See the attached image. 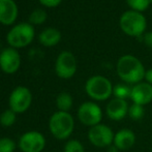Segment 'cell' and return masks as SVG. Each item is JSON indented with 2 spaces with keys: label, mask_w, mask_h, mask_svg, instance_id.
Returning a JSON list of instances; mask_svg holds the SVG:
<instances>
[{
  "label": "cell",
  "mask_w": 152,
  "mask_h": 152,
  "mask_svg": "<svg viewBox=\"0 0 152 152\" xmlns=\"http://www.w3.org/2000/svg\"><path fill=\"white\" fill-rule=\"evenodd\" d=\"M150 2H152V0H150Z\"/></svg>",
  "instance_id": "cell-29"
},
{
  "label": "cell",
  "mask_w": 152,
  "mask_h": 152,
  "mask_svg": "<svg viewBox=\"0 0 152 152\" xmlns=\"http://www.w3.org/2000/svg\"><path fill=\"white\" fill-rule=\"evenodd\" d=\"M32 102V94L26 87L19 86L14 89L10 96V107L15 113H23L29 109Z\"/></svg>",
  "instance_id": "cell-8"
},
{
  "label": "cell",
  "mask_w": 152,
  "mask_h": 152,
  "mask_svg": "<svg viewBox=\"0 0 152 152\" xmlns=\"http://www.w3.org/2000/svg\"><path fill=\"white\" fill-rule=\"evenodd\" d=\"M132 88V87L126 85V83L125 84H117L113 87V95L115 96V98L126 100V98H130Z\"/></svg>",
  "instance_id": "cell-18"
},
{
  "label": "cell",
  "mask_w": 152,
  "mask_h": 152,
  "mask_svg": "<svg viewBox=\"0 0 152 152\" xmlns=\"http://www.w3.org/2000/svg\"><path fill=\"white\" fill-rule=\"evenodd\" d=\"M15 149H16V144L12 139H0V152H14Z\"/></svg>",
  "instance_id": "cell-24"
},
{
  "label": "cell",
  "mask_w": 152,
  "mask_h": 152,
  "mask_svg": "<svg viewBox=\"0 0 152 152\" xmlns=\"http://www.w3.org/2000/svg\"><path fill=\"white\" fill-rule=\"evenodd\" d=\"M136 143V134L132 130L123 128L117 132L114 136L113 144L120 151H125L130 149Z\"/></svg>",
  "instance_id": "cell-14"
},
{
  "label": "cell",
  "mask_w": 152,
  "mask_h": 152,
  "mask_svg": "<svg viewBox=\"0 0 152 152\" xmlns=\"http://www.w3.org/2000/svg\"><path fill=\"white\" fill-rule=\"evenodd\" d=\"M145 79H146L148 84L152 85V68L151 69H148L146 72H145Z\"/></svg>",
  "instance_id": "cell-27"
},
{
  "label": "cell",
  "mask_w": 152,
  "mask_h": 152,
  "mask_svg": "<svg viewBox=\"0 0 152 152\" xmlns=\"http://www.w3.org/2000/svg\"><path fill=\"white\" fill-rule=\"evenodd\" d=\"M40 3L44 4L46 6H49V7H54V6H57L59 3L61 2V0H39Z\"/></svg>",
  "instance_id": "cell-26"
},
{
  "label": "cell",
  "mask_w": 152,
  "mask_h": 152,
  "mask_svg": "<svg viewBox=\"0 0 152 152\" xmlns=\"http://www.w3.org/2000/svg\"><path fill=\"white\" fill-rule=\"evenodd\" d=\"M18 15V7L14 0H0V23L10 25L15 22Z\"/></svg>",
  "instance_id": "cell-15"
},
{
  "label": "cell",
  "mask_w": 152,
  "mask_h": 152,
  "mask_svg": "<svg viewBox=\"0 0 152 152\" xmlns=\"http://www.w3.org/2000/svg\"><path fill=\"white\" fill-rule=\"evenodd\" d=\"M61 38V34L59 30L55 28H47L39 34V42L46 47H52L58 44Z\"/></svg>",
  "instance_id": "cell-16"
},
{
  "label": "cell",
  "mask_w": 152,
  "mask_h": 152,
  "mask_svg": "<svg viewBox=\"0 0 152 152\" xmlns=\"http://www.w3.org/2000/svg\"><path fill=\"white\" fill-rule=\"evenodd\" d=\"M55 70L59 78L70 79L77 70V61L70 52L64 51L59 54L55 64Z\"/></svg>",
  "instance_id": "cell-9"
},
{
  "label": "cell",
  "mask_w": 152,
  "mask_h": 152,
  "mask_svg": "<svg viewBox=\"0 0 152 152\" xmlns=\"http://www.w3.org/2000/svg\"><path fill=\"white\" fill-rule=\"evenodd\" d=\"M127 115L130 117L132 120H134V121L141 120L145 115L144 107L140 106V104H132V106H129V108H128Z\"/></svg>",
  "instance_id": "cell-19"
},
{
  "label": "cell",
  "mask_w": 152,
  "mask_h": 152,
  "mask_svg": "<svg viewBox=\"0 0 152 152\" xmlns=\"http://www.w3.org/2000/svg\"><path fill=\"white\" fill-rule=\"evenodd\" d=\"M49 127L52 134L58 140H65L74 132L75 121L68 112L54 113L49 121Z\"/></svg>",
  "instance_id": "cell-2"
},
{
  "label": "cell",
  "mask_w": 152,
  "mask_h": 152,
  "mask_svg": "<svg viewBox=\"0 0 152 152\" xmlns=\"http://www.w3.org/2000/svg\"><path fill=\"white\" fill-rule=\"evenodd\" d=\"M78 118L86 126H95L102 119V111L97 104L93 102H83L78 110Z\"/></svg>",
  "instance_id": "cell-7"
},
{
  "label": "cell",
  "mask_w": 152,
  "mask_h": 152,
  "mask_svg": "<svg viewBox=\"0 0 152 152\" xmlns=\"http://www.w3.org/2000/svg\"><path fill=\"white\" fill-rule=\"evenodd\" d=\"M120 27L127 35L140 37L146 29V19L140 12L128 10L121 16Z\"/></svg>",
  "instance_id": "cell-4"
},
{
  "label": "cell",
  "mask_w": 152,
  "mask_h": 152,
  "mask_svg": "<svg viewBox=\"0 0 152 152\" xmlns=\"http://www.w3.org/2000/svg\"><path fill=\"white\" fill-rule=\"evenodd\" d=\"M47 19V14L44 10H35L29 17V22L32 24H42Z\"/></svg>",
  "instance_id": "cell-23"
},
{
  "label": "cell",
  "mask_w": 152,
  "mask_h": 152,
  "mask_svg": "<svg viewBox=\"0 0 152 152\" xmlns=\"http://www.w3.org/2000/svg\"><path fill=\"white\" fill-rule=\"evenodd\" d=\"M119 151L120 150H119L114 144H112L111 146H109L108 148H107V152H119Z\"/></svg>",
  "instance_id": "cell-28"
},
{
  "label": "cell",
  "mask_w": 152,
  "mask_h": 152,
  "mask_svg": "<svg viewBox=\"0 0 152 152\" xmlns=\"http://www.w3.org/2000/svg\"><path fill=\"white\" fill-rule=\"evenodd\" d=\"M45 145V137L38 132H25L19 141V147L23 152H42Z\"/></svg>",
  "instance_id": "cell-10"
},
{
  "label": "cell",
  "mask_w": 152,
  "mask_h": 152,
  "mask_svg": "<svg viewBox=\"0 0 152 152\" xmlns=\"http://www.w3.org/2000/svg\"><path fill=\"white\" fill-rule=\"evenodd\" d=\"M127 102L120 98H113L108 102L106 107V114L111 120L120 121L128 114Z\"/></svg>",
  "instance_id": "cell-13"
},
{
  "label": "cell",
  "mask_w": 152,
  "mask_h": 152,
  "mask_svg": "<svg viewBox=\"0 0 152 152\" xmlns=\"http://www.w3.org/2000/svg\"><path fill=\"white\" fill-rule=\"evenodd\" d=\"M56 106L61 112H68L72 107V97L67 92H61L56 98Z\"/></svg>",
  "instance_id": "cell-17"
},
{
  "label": "cell",
  "mask_w": 152,
  "mask_h": 152,
  "mask_svg": "<svg viewBox=\"0 0 152 152\" xmlns=\"http://www.w3.org/2000/svg\"><path fill=\"white\" fill-rule=\"evenodd\" d=\"M63 152H85V149L80 141L70 140L65 144Z\"/></svg>",
  "instance_id": "cell-22"
},
{
  "label": "cell",
  "mask_w": 152,
  "mask_h": 152,
  "mask_svg": "<svg viewBox=\"0 0 152 152\" xmlns=\"http://www.w3.org/2000/svg\"><path fill=\"white\" fill-rule=\"evenodd\" d=\"M15 122H16V113L12 109L5 110L0 115V124L4 127H10Z\"/></svg>",
  "instance_id": "cell-20"
},
{
  "label": "cell",
  "mask_w": 152,
  "mask_h": 152,
  "mask_svg": "<svg viewBox=\"0 0 152 152\" xmlns=\"http://www.w3.org/2000/svg\"><path fill=\"white\" fill-rule=\"evenodd\" d=\"M116 70L119 78L126 84H138L145 78V70L142 62L132 55H124L117 61Z\"/></svg>",
  "instance_id": "cell-1"
},
{
  "label": "cell",
  "mask_w": 152,
  "mask_h": 152,
  "mask_svg": "<svg viewBox=\"0 0 152 152\" xmlns=\"http://www.w3.org/2000/svg\"><path fill=\"white\" fill-rule=\"evenodd\" d=\"M85 90L89 97L94 100H107L113 94V85L110 80L102 76L89 78L85 85Z\"/></svg>",
  "instance_id": "cell-3"
},
{
  "label": "cell",
  "mask_w": 152,
  "mask_h": 152,
  "mask_svg": "<svg viewBox=\"0 0 152 152\" xmlns=\"http://www.w3.org/2000/svg\"><path fill=\"white\" fill-rule=\"evenodd\" d=\"M21 63L20 55L15 49L6 48L0 53V67L6 74H14Z\"/></svg>",
  "instance_id": "cell-11"
},
{
  "label": "cell",
  "mask_w": 152,
  "mask_h": 152,
  "mask_svg": "<svg viewBox=\"0 0 152 152\" xmlns=\"http://www.w3.org/2000/svg\"><path fill=\"white\" fill-rule=\"evenodd\" d=\"M115 134L106 124H97L90 127L88 132V140L93 146L98 148H108L113 144Z\"/></svg>",
  "instance_id": "cell-6"
},
{
  "label": "cell",
  "mask_w": 152,
  "mask_h": 152,
  "mask_svg": "<svg viewBox=\"0 0 152 152\" xmlns=\"http://www.w3.org/2000/svg\"><path fill=\"white\" fill-rule=\"evenodd\" d=\"M34 37V28L29 23H20L12 27L7 33L6 39L12 47L21 48L29 45Z\"/></svg>",
  "instance_id": "cell-5"
},
{
  "label": "cell",
  "mask_w": 152,
  "mask_h": 152,
  "mask_svg": "<svg viewBox=\"0 0 152 152\" xmlns=\"http://www.w3.org/2000/svg\"><path fill=\"white\" fill-rule=\"evenodd\" d=\"M126 2L132 8V10L138 12L146 10L150 4V0H126Z\"/></svg>",
  "instance_id": "cell-21"
},
{
  "label": "cell",
  "mask_w": 152,
  "mask_h": 152,
  "mask_svg": "<svg viewBox=\"0 0 152 152\" xmlns=\"http://www.w3.org/2000/svg\"><path fill=\"white\" fill-rule=\"evenodd\" d=\"M130 99L134 104L146 106L152 102V85L147 82H140L132 88Z\"/></svg>",
  "instance_id": "cell-12"
},
{
  "label": "cell",
  "mask_w": 152,
  "mask_h": 152,
  "mask_svg": "<svg viewBox=\"0 0 152 152\" xmlns=\"http://www.w3.org/2000/svg\"><path fill=\"white\" fill-rule=\"evenodd\" d=\"M143 40H144L145 45H146L148 48L152 49V31L145 33L144 36H143Z\"/></svg>",
  "instance_id": "cell-25"
}]
</instances>
